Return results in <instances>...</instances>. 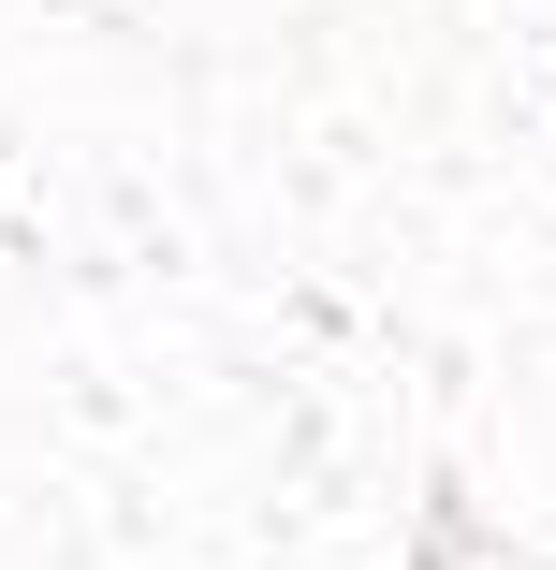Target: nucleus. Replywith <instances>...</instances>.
Segmentation results:
<instances>
[]
</instances>
